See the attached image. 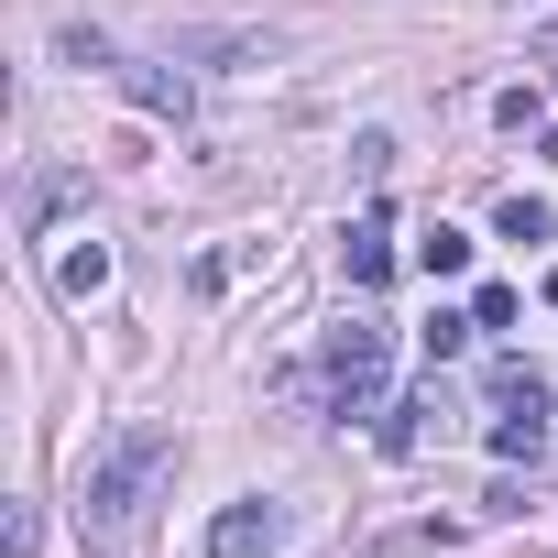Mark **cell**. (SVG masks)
<instances>
[{
    "mask_svg": "<svg viewBox=\"0 0 558 558\" xmlns=\"http://www.w3.org/2000/svg\"><path fill=\"white\" fill-rule=\"evenodd\" d=\"M165 471H175V438H165V427H121V438L88 460V504H77V514H88V536H99V547H132L143 493H154Z\"/></svg>",
    "mask_w": 558,
    "mask_h": 558,
    "instance_id": "1",
    "label": "cell"
},
{
    "mask_svg": "<svg viewBox=\"0 0 558 558\" xmlns=\"http://www.w3.org/2000/svg\"><path fill=\"white\" fill-rule=\"evenodd\" d=\"M110 77H121V88H132V99L154 110V121H186V77H165V66H132V56H121Z\"/></svg>",
    "mask_w": 558,
    "mask_h": 558,
    "instance_id": "5",
    "label": "cell"
},
{
    "mask_svg": "<svg viewBox=\"0 0 558 558\" xmlns=\"http://www.w3.org/2000/svg\"><path fill=\"white\" fill-rule=\"evenodd\" d=\"M373 438H384V460H405V449H416V416H405V405H384V416H373Z\"/></svg>",
    "mask_w": 558,
    "mask_h": 558,
    "instance_id": "12",
    "label": "cell"
},
{
    "mask_svg": "<svg viewBox=\"0 0 558 558\" xmlns=\"http://www.w3.org/2000/svg\"><path fill=\"white\" fill-rule=\"evenodd\" d=\"M384 318H340L329 329V351H318V373H329V405L340 416H384Z\"/></svg>",
    "mask_w": 558,
    "mask_h": 558,
    "instance_id": "2",
    "label": "cell"
},
{
    "mask_svg": "<svg viewBox=\"0 0 558 558\" xmlns=\"http://www.w3.org/2000/svg\"><path fill=\"white\" fill-rule=\"evenodd\" d=\"M493 395H504V405H547V373H536V362H493Z\"/></svg>",
    "mask_w": 558,
    "mask_h": 558,
    "instance_id": "10",
    "label": "cell"
},
{
    "mask_svg": "<svg viewBox=\"0 0 558 558\" xmlns=\"http://www.w3.org/2000/svg\"><path fill=\"white\" fill-rule=\"evenodd\" d=\"M558 219H547V197H504V241H547Z\"/></svg>",
    "mask_w": 558,
    "mask_h": 558,
    "instance_id": "11",
    "label": "cell"
},
{
    "mask_svg": "<svg viewBox=\"0 0 558 558\" xmlns=\"http://www.w3.org/2000/svg\"><path fill=\"white\" fill-rule=\"evenodd\" d=\"M471 329H482V318H460V307H438V318H427V362H460V351H471Z\"/></svg>",
    "mask_w": 558,
    "mask_h": 558,
    "instance_id": "9",
    "label": "cell"
},
{
    "mask_svg": "<svg viewBox=\"0 0 558 558\" xmlns=\"http://www.w3.org/2000/svg\"><path fill=\"white\" fill-rule=\"evenodd\" d=\"M340 263H351V286H362V296H373L384 274H395V230H384V208H362V219H351V241H340Z\"/></svg>",
    "mask_w": 558,
    "mask_h": 558,
    "instance_id": "4",
    "label": "cell"
},
{
    "mask_svg": "<svg viewBox=\"0 0 558 558\" xmlns=\"http://www.w3.org/2000/svg\"><path fill=\"white\" fill-rule=\"evenodd\" d=\"M416 274H427V286H449V274H471V241H460V230H427V241H416Z\"/></svg>",
    "mask_w": 558,
    "mask_h": 558,
    "instance_id": "8",
    "label": "cell"
},
{
    "mask_svg": "<svg viewBox=\"0 0 558 558\" xmlns=\"http://www.w3.org/2000/svg\"><path fill=\"white\" fill-rule=\"evenodd\" d=\"M547 307H558V274H547Z\"/></svg>",
    "mask_w": 558,
    "mask_h": 558,
    "instance_id": "14",
    "label": "cell"
},
{
    "mask_svg": "<svg viewBox=\"0 0 558 558\" xmlns=\"http://www.w3.org/2000/svg\"><path fill=\"white\" fill-rule=\"evenodd\" d=\"M56 286H66V296H99V286H110V252H99V241L56 252Z\"/></svg>",
    "mask_w": 558,
    "mask_h": 558,
    "instance_id": "7",
    "label": "cell"
},
{
    "mask_svg": "<svg viewBox=\"0 0 558 558\" xmlns=\"http://www.w3.org/2000/svg\"><path fill=\"white\" fill-rule=\"evenodd\" d=\"M536 56H558V23H547V34H536Z\"/></svg>",
    "mask_w": 558,
    "mask_h": 558,
    "instance_id": "13",
    "label": "cell"
},
{
    "mask_svg": "<svg viewBox=\"0 0 558 558\" xmlns=\"http://www.w3.org/2000/svg\"><path fill=\"white\" fill-rule=\"evenodd\" d=\"M547 449V405H504L493 416V460H536Z\"/></svg>",
    "mask_w": 558,
    "mask_h": 558,
    "instance_id": "6",
    "label": "cell"
},
{
    "mask_svg": "<svg viewBox=\"0 0 558 558\" xmlns=\"http://www.w3.org/2000/svg\"><path fill=\"white\" fill-rule=\"evenodd\" d=\"M286 536H296V514L274 504V493H241V504L208 514V558H274Z\"/></svg>",
    "mask_w": 558,
    "mask_h": 558,
    "instance_id": "3",
    "label": "cell"
}]
</instances>
